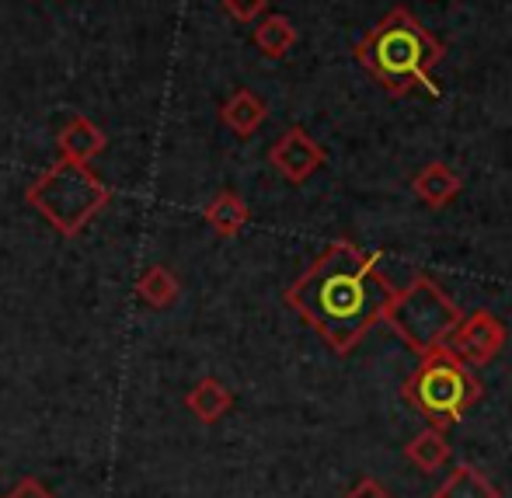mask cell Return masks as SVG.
I'll return each mask as SVG.
<instances>
[{"label": "cell", "instance_id": "obj_3", "mask_svg": "<svg viewBox=\"0 0 512 498\" xmlns=\"http://www.w3.org/2000/svg\"><path fill=\"white\" fill-rule=\"evenodd\" d=\"M401 394L429 425L450 429V425L464 422L467 411L481 401L485 387H481L474 366L464 363L457 352L436 349L429 356H422V363L405 380V391Z\"/></svg>", "mask_w": 512, "mask_h": 498}, {"label": "cell", "instance_id": "obj_19", "mask_svg": "<svg viewBox=\"0 0 512 498\" xmlns=\"http://www.w3.org/2000/svg\"><path fill=\"white\" fill-rule=\"evenodd\" d=\"M7 498H53V492H46V488H42L35 478H25V481H18V485H14V492Z\"/></svg>", "mask_w": 512, "mask_h": 498}, {"label": "cell", "instance_id": "obj_8", "mask_svg": "<svg viewBox=\"0 0 512 498\" xmlns=\"http://www.w3.org/2000/svg\"><path fill=\"white\" fill-rule=\"evenodd\" d=\"M460 189H464L460 175L443 161L425 164V168L415 175V182H411V192H415V199L422 202L425 209H446L460 196Z\"/></svg>", "mask_w": 512, "mask_h": 498}, {"label": "cell", "instance_id": "obj_17", "mask_svg": "<svg viewBox=\"0 0 512 498\" xmlns=\"http://www.w3.org/2000/svg\"><path fill=\"white\" fill-rule=\"evenodd\" d=\"M265 4H269V0H223V11H227L234 21H244V25H248V21H255L258 14L265 11Z\"/></svg>", "mask_w": 512, "mask_h": 498}, {"label": "cell", "instance_id": "obj_6", "mask_svg": "<svg viewBox=\"0 0 512 498\" xmlns=\"http://www.w3.org/2000/svg\"><path fill=\"white\" fill-rule=\"evenodd\" d=\"M509 342V328L492 314V310H474L460 321L457 335H453L450 349L457 352L464 363H471L474 370L478 366H488Z\"/></svg>", "mask_w": 512, "mask_h": 498}, {"label": "cell", "instance_id": "obj_1", "mask_svg": "<svg viewBox=\"0 0 512 498\" xmlns=\"http://www.w3.org/2000/svg\"><path fill=\"white\" fill-rule=\"evenodd\" d=\"M394 297L398 290L380 269V255L352 241H331L286 290V303L335 352H352L370 328L387 321Z\"/></svg>", "mask_w": 512, "mask_h": 498}, {"label": "cell", "instance_id": "obj_2", "mask_svg": "<svg viewBox=\"0 0 512 498\" xmlns=\"http://www.w3.org/2000/svg\"><path fill=\"white\" fill-rule=\"evenodd\" d=\"M356 60L373 81L391 95L425 91L429 98H439V88L432 81V67L443 60V42L408 11L394 7L387 11L370 32L359 39Z\"/></svg>", "mask_w": 512, "mask_h": 498}, {"label": "cell", "instance_id": "obj_14", "mask_svg": "<svg viewBox=\"0 0 512 498\" xmlns=\"http://www.w3.org/2000/svg\"><path fill=\"white\" fill-rule=\"evenodd\" d=\"M432 498H502V495L474 464H457Z\"/></svg>", "mask_w": 512, "mask_h": 498}, {"label": "cell", "instance_id": "obj_12", "mask_svg": "<svg viewBox=\"0 0 512 498\" xmlns=\"http://www.w3.org/2000/svg\"><path fill=\"white\" fill-rule=\"evenodd\" d=\"M405 457L418 467V471H425V474L439 471V467H443L446 460H450V443H446V429L425 425V429L418 432V436L405 446Z\"/></svg>", "mask_w": 512, "mask_h": 498}, {"label": "cell", "instance_id": "obj_7", "mask_svg": "<svg viewBox=\"0 0 512 498\" xmlns=\"http://www.w3.org/2000/svg\"><path fill=\"white\" fill-rule=\"evenodd\" d=\"M324 161H328L324 147L300 126L286 129V133L279 136V140L272 143V150H269V164L290 185H304L307 178H314L317 171L324 168Z\"/></svg>", "mask_w": 512, "mask_h": 498}, {"label": "cell", "instance_id": "obj_11", "mask_svg": "<svg viewBox=\"0 0 512 498\" xmlns=\"http://www.w3.org/2000/svg\"><path fill=\"white\" fill-rule=\"evenodd\" d=\"M220 115H223V122H227V129H234L237 136H251V133H258V126L265 122L269 105H265L255 91L241 88V91H234V95L223 101Z\"/></svg>", "mask_w": 512, "mask_h": 498}, {"label": "cell", "instance_id": "obj_13", "mask_svg": "<svg viewBox=\"0 0 512 498\" xmlns=\"http://www.w3.org/2000/svg\"><path fill=\"white\" fill-rule=\"evenodd\" d=\"M248 220H251L248 202L237 196V192H220V196L206 206V223L220 237H237L244 227H248Z\"/></svg>", "mask_w": 512, "mask_h": 498}, {"label": "cell", "instance_id": "obj_18", "mask_svg": "<svg viewBox=\"0 0 512 498\" xmlns=\"http://www.w3.org/2000/svg\"><path fill=\"white\" fill-rule=\"evenodd\" d=\"M345 498H394V495L387 492V488L380 485L377 478H363V481H359V485L352 488V492L345 495Z\"/></svg>", "mask_w": 512, "mask_h": 498}, {"label": "cell", "instance_id": "obj_10", "mask_svg": "<svg viewBox=\"0 0 512 498\" xmlns=\"http://www.w3.org/2000/svg\"><path fill=\"white\" fill-rule=\"evenodd\" d=\"M60 150H63V157H70V161L88 164L91 157H98L105 150V136L91 119L74 115V119L60 129Z\"/></svg>", "mask_w": 512, "mask_h": 498}, {"label": "cell", "instance_id": "obj_4", "mask_svg": "<svg viewBox=\"0 0 512 498\" xmlns=\"http://www.w3.org/2000/svg\"><path fill=\"white\" fill-rule=\"evenodd\" d=\"M28 202L53 223L60 234L74 237L108 206L105 182L81 161H56L42 178L28 185Z\"/></svg>", "mask_w": 512, "mask_h": 498}, {"label": "cell", "instance_id": "obj_15", "mask_svg": "<svg viewBox=\"0 0 512 498\" xmlns=\"http://www.w3.org/2000/svg\"><path fill=\"white\" fill-rule=\"evenodd\" d=\"M255 46L262 49L269 60H283L293 46H297V28L286 14H265L255 28Z\"/></svg>", "mask_w": 512, "mask_h": 498}, {"label": "cell", "instance_id": "obj_9", "mask_svg": "<svg viewBox=\"0 0 512 498\" xmlns=\"http://www.w3.org/2000/svg\"><path fill=\"white\" fill-rule=\"evenodd\" d=\"M185 408H189L203 425H213L234 408V391H230L227 384H220L216 377H203L189 394H185Z\"/></svg>", "mask_w": 512, "mask_h": 498}, {"label": "cell", "instance_id": "obj_5", "mask_svg": "<svg viewBox=\"0 0 512 498\" xmlns=\"http://www.w3.org/2000/svg\"><path fill=\"white\" fill-rule=\"evenodd\" d=\"M460 321H464L460 307L429 276H415L408 286H401L391 310H387V324L398 331L401 342L408 349H415L418 356L450 349Z\"/></svg>", "mask_w": 512, "mask_h": 498}, {"label": "cell", "instance_id": "obj_16", "mask_svg": "<svg viewBox=\"0 0 512 498\" xmlns=\"http://www.w3.org/2000/svg\"><path fill=\"white\" fill-rule=\"evenodd\" d=\"M136 297L147 300L154 310H168L171 303L182 297V286H178L175 272L164 269V265H154V269L143 272L140 283H136Z\"/></svg>", "mask_w": 512, "mask_h": 498}]
</instances>
